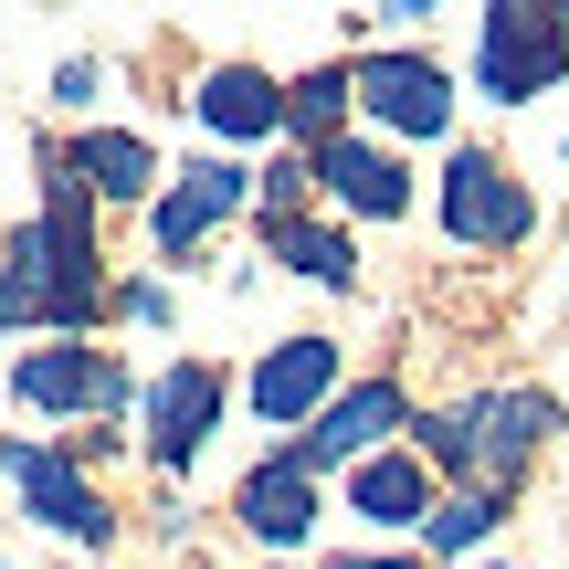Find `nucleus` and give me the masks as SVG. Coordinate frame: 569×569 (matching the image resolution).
<instances>
[{"mask_svg":"<svg viewBox=\"0 0 569 569\" xmlns=\"http://www.w3.org/2000/svg\"><path fill=\"white\" fill-rule=\"evenodd\" d=\"M549 432H559L549 390H475V401H453V411L422 422V465L465 475V496H517Z\"/></svg>","mask_w":569,"mask_h":569,"instance_id":"1","label":"nucleus"},{"mask_svg":"<svg viewBox=\"0 0 569 569\" xmlns=\"http://www.w3.org/2000/svg\"><path fill=\"white\" fill-rule=\"evenodd\" d=\"M569 74V11H528V0H496L486 32H475V84L496 106H538Z\"/></svg>","mask_w":569,"mask_h":569,"instance_id":"2","label":"nucleus"},{"mask_svg":"<svg viewBox=\"0 0 569 569\" xmlns=\"http://www.w3.org/2000/svg\"><path fill=\"white\" fill-rule=\"evenodd\" d=\"M443 232L475 243V253H517L538 232V190L517 180L496 148H453V169H443Z\"/></svg>","mask_w":569,"mask_h":569,"instance_id":"3","label":"nucleus"},{"mask_svg":"<svg viewBox=\"0 0 569 569\" xmlns=\"http://www.w3.org/2000/svg\"><path fill=\"white\" fill-rule=\"evenodd\" d=\"M32 232H42V317H53V327L96 317V211H84V180H74V169H53Z\"/></svg>","mask_w":569,"mask_h":569,"instance_id":"4","label":"nucleus"},{"mask_svg":"<svg viewBox=\"0 0 569 569\" xmlns=\"http://www.w3.org/2000/svg\"><path fill=\"white\" fill-rule=\"evenodd\" d=\"M348 74H359V106L380 127H401V138H443L453 127V74L432 53H411V42H380V53H359Z\"/></svg>","mask_w":569,"mask_h":569,"instance_id":"5","label":"nucleus"},{"mask_svg":"<svg viewBox=\"0 0 569 569\" xmlns=\"http://www.w3.org/2000/svg\"><path fill=\"white\" fill-rule=\"evenodd\" d=\"M401 422H411V401H401V380H348L338 401L317 411V432H296V443H284V453H296L306 475H327V465H348V453H359V465H369V453H380V443H390V432H401Z\"/></svg>","mask_w":569,"mask_h":569,"instance_id":"6","label":"nucleus"},{"mask_svg":"<svg viewBox=\"0 0 569 569\" xmlns=\"http://www.w3.org/2000/svg\"><path fill=\"white\" fill-rule=\"evenodd\" d=\"M11 390H21V401H42V411H117L127 401V380L96 359V348H74V338L32 348V359L11 369Z\"/></svg>","mask_w":569,"mask_h":569,"instance_id":"7","label":"nucleus"},{"mask_svg":"<svg viewBox=\"0 0 569 569\" xmlns=\"http://www.w3.org/2000/svg\"><path fill=\"white\" fill-rule=\"evenodd\" d=\"M338 401V338H284L264 348V369H253V411L264 422H306V411Z\"/></svg>","mask_w":569,"mask_h":569,"instance_id":"8","label":"nucleus"},{"mask_svg":"<svg viewBox=\"0 0 569 569\" xmlns=\"http://www.w3.org/2000/svg\"><path fill=\"white\" fill-rule=\"evenodd\" d=\"M211 411H222V369L180 359L159 380V401H148V453H159V465H190V453L211 443Z\"/></svg>","mask_w":569,"mask_h":569,"instance_id":"9","label":"nucleus"},{"mask_svg":"<svg viewBox=\"0 0 569 569\" xmlns=\"http://www.w3.org/2000/svg\"><path fill=\"white\" fill-rule=\"evenodd\" d=\"M232 517H243L264 549H296V538L317 528V475H306L296 453H264V465L243 475V496H232Z\"/></svg>","mask_w":569,"mask_h":569,"instance_id":"10","label":"nucleus"},{"mask_svg":"<svg viewBox=\"0 0 569 569\" xmlns=\"http://www.w3.org/2000/svg\"><path fill=\"white\" fill-rule=\"evenodd\" d=\"M243 190H253V180H243L232 159H201V169H180V190H159L148 232H159L169 253H190V243H201L211 222H232V211H243Z\"/></svg>","mask_w":569,"mask_h":569,"instance_id":"11","label":"nucleus"},{"mask_svg":"<svg viewBox=\"0 0 569 569\" xmlns=\"http://www.w3.org/2000/svg\"><path fill=\"white\" fill-rule=\"evenodd\" d=\"M317 190H338V201L369 211V222H401V211H411V169L390 159V148H359V138L317 148Z\"/></svg>","mask_w":569,"mask_h":569,"instance_id":"12","label":"nucleus"},{"mask_svg":"<svg viewBox=\"0 0 569 569\" xmlns=\"http://www.w3.org/2000/svg\"><path fill=\"white\" fill-rule=\"evenodd\" d=\"M11 486L32 496V517L42 528H63V538H106V507H96V486H84L63 453H42V443H21L11 453Z\"/></svg>","mask_w":569,"mask_h":569,"instance_id":"13","label":"nucleus"},{"mask_svg":"<svg viewBox=\"0 0 569 569\" xmlns=\"http://www.w3.org/2000/svg\"><path fill=\"white\" fill-rule=\"evenodd\" d=\"M348 507L380 517V528H432V465L422 453H369L348 475Z\"/></svg>","mask_w":569,"mask_h":569,"instance_id":"14","label":"nucleus"},{"mask_svg":"<svg viewBox=\"0 0 569 569\" xmlns=\"http://www.w3.org/2000/svg\"><path fill=\"white\" fill-rule=\"evenodd\" d=\"M201 117L222 127V138H274L284 127V84L253 74V63H211L201 74Z\"/></svg>","mask_w":569,"mask_h":569,"instance_id":"15","label":"nucleus"},{"mask_svg":"<svg viewBox=\"0 0 569 569\" xmlns=\"http://www.w3.org/2000/svg\"><path fill=\"white\" fill-rule=\"evenodd\" d=\"M74 180L96 190V201H138V190L159 180V159H148V138H127V127H96V138L74 148Z\"/></svg>","mask_w":569,"mask_h":569,"instance_id":"16","label":"nucleus"},{"mask_svg":"<svg viewBox=\"0 0 569 569\" xmlns=\"http://www.w3.org/2000/svg\"><path fill=\"white\" fill-rule=\"evenodd\" d=\"M348 96H359V74H348V63H327V74L284 84V127H296V138H317V148H338V117H348Z\"/></svg>","mask_w":569,"mask_h":569,"instance_id":"17","label":"nucleus"},{"mask_svg":"<svg viewBox=\"0 0 569 569\" xmlns=\"http://www.w3.org/2000/svg\"><path fill=\"white\" fill-rule=\"evenodd\" d=\"M264 243H274L306 284H359V253H348V232H327V222H284V232H264Z\"/></svg>","mask_w":569,"mask_h":569,"instance_id":"18","label":"nucleus"},{"mask_svg":"<svg viewBox=\"0 0 569 569\" xmlns=\"http://www.w3.org/2000/svg\"><path fill=\"white\" fill-rule=\"evenodd\" d=\"M496 517H507V496H443V507H432V559H453V549H486L496 538Z\"/></svg>","mask_w":569,"mask_h":569,"instance_id":"19","label":"nucleus"},{"mask_svg":"<svg viewBox=\"0 0 569 569\" xmlns=\"http://www.w3.org/2000/svg\"><path fill=\"white\" fill-rule=\"evenodd\" d=\"M327 569H422V559H411V549H359V559H348V549H338Z\"/></svg>","mask_w":569,"mask_h":569,"instance_id":"20","label":"nucleus"},{"mask_svg":"<svg viewBox=\"0 0 569 569\" xmlns=\"http://www.w3.org/2000/svg\"><path fill=\"white\" fill-rule=\"evenodd\" d=\"M11 317H21V306H11V274H0V327H11Z\"/></svg>","mask_w":569,"mask_h":569,"instance_id":"21","label":"nucleus"},{"mask_svg":"<svg viewBox=\"0 0 569 569\" xmlns=\"http://www.w3.org/2000/svg\"><path fill=\"white\" fill-rule=\"evenodd\" d=\"M0 569H11V559H0Z\"/></svg>","mask_w":569,"mask_h":569,"instance_id":"22","label":"nucleus"}]
</instances>
